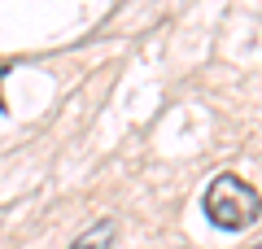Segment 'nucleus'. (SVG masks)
Wrapping results in <instances>:
<instances>
[{
  "label": "nucleus",
  "mask_w": 262,
  "mask_h": 249,
  "mask_svg": "<svg viewBox=\"0 0 262 249\" xmlns=\"http://www.w3.org/2000/svg\"><path fill=\"white\" fill-rule=\"evenodd\" d=\"M201 205H206L210 223H214V227H223V232H241V227H249V223L262 214L258 188L245 184L241 175H219L214 184L206 188Z\"/></svg>",
  "instance_id": "1"
},
{
  "label": "nucleus",
  "mask_w": 262,
  "mask_h": 249,
  "mask_svg": "<svg viewBox=\"0 0 262 249\" xmlns=\"http://www.w3.org/2000/svg\"><path fill=\"white\" fill-rule=\"evenodd\" d=\"M110 240H114V223H110V219H101V223H92V227H88L70 249H105Z\"/></svg>",
  "instance_id": "2"
},
{
  "label": "nucleus",
  "mask_w": 262,
  "mask_h": 249,
  "mask_svg": "<svg viewBox=\"0 0 262 249\" xmlns=\"http://www.w3.org/2000/svg\"><path fill=\"white\" fill-rule=\"evenodd\" d=\"M253 249H262V245H253Z\"/></svg>",
  "instance_id": "3"
}]
</instances>
